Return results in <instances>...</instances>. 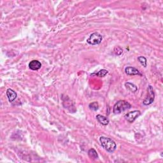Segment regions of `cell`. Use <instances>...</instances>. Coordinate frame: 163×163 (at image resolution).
<instances>
[{"label": "cell", "mask_w": 163, "mask_h": 163, "mask_svg": "<svg viewBox=\"0 0 163 163\" xmlns=\"http://www.w3.org/2000/svg\"><path fill=\"white\" fill-rule=\"evenodd\" d=\"M99 141L101 144V146L108 152H113L116 149L117 145L115 142L112 139L105 137V136H101Z\"/></svg>", "instance_id": "cell-1"}, {"label": "cell", "mask_w": 163, "mask_h": 163, "mask_svg": "<svg viewBox=\"0 0 163 163\" xmlns=\"http://www.w3.org/2000/svg\"><path fill=\"white\" fill-rule=\"evenodd\" d=\"M131 105L129 104L128 102L124 100H120L117 101L114 106L113 112L115 114H119L122 113V112H124L131 108Z\"/></svg>", "instance_id": "cell-2"}, {"label": "cell", "mask_w": 163, "mask_h": 163, "mask_svg": "<svg viewBox=\"0 0 163 163\" xmlns=\"http://www.w3.org/2000/svg\"><path fill=\"white\" fill-rule=\"evenodd\" d=\"M103 40V37L97 32H94L90 35L89 38L87 40V42L92 45H99Z\"/></svg>", "instance_id": "cell-3"}, {"label": "cell", "mask_w": 163, "mask_h": 163, "mask_svg": "<svg viewBox=\"0 0 163 163\" xmlns=\"http://www.w3.org/2000/svg\"><path fill=\"white\" fill-rule=\"evenodd\" d=\"M147 91H148L147 96L143 101L144 105H149L150 104H152L154 101V98H155V93H154L153 87L151 86V85H149V86L148 87Z\"/></svg>", "instance_id": "cell-4"}, {"label": "cell", "mask_w": 163, "mask_h": 163, "mask_svg": "<svg viewBox=\"0 0 163 163\" xmlns=\"http://www.w3.org/2000/svg\"><path fill=\"white\" fill-rule=\"evenodd\" d=\"M140 115H141V112L140 111L135 110V111L128 112V113L125 115L124 117H125L126 120L127 121H128L129 122L133 123L136 119V118L140 116Z\"/></svg>", "instance_id": "cell-5"}, {"label": "cell", "mask_w": 163, "mask_h": 163, "mask_svg": "<svg viewBox=\"0 0 163 163\" xmlns=\"http://www.w3.org/2000/svg\"><path fill=\"white\" fill-rule=\"evenodd\" d=\"M125 72L127 75H141L139 70L135 67H126L125 68Z\"/></svg>", "instance_id": "cell-6"}, {"label": "cell", "mask_w": 163, "mask_h": 163, "mask_svg": "<svg viewBox=\"0 0 163 163\" xmlns=\"http://www.w3.org/2000/svg\"><path fill=\"white\" fill-rule=\"evenodd\" d=\"M29 67L32 70H38L41 68V64L40 61L37 60H33L29 63Z\"/></svg>", "instance_id": "cell-7"}, {"label": "cell", "mask_w": 163, "mask_h": 163, "mask_svg": "<svg viewBox=\"0 0 163 163\" xmlns=\"http://www.w3.org/2000/svg\"><path fill=\"white\" fill-rule=\"evenodd\" d=\"M7 96L8 97V99L9 100L10 102H13L16 99L17 96V93L11 89H8L7 91Z\"/></svg>", "instance_id": "cell-8"}, {"label": "cell", "mask_w": 163, "mask_h": 163, "mask_svg": "<svg viewBox=\"0 0 163 163\" xmlns=\"http://www.w3.org/2000/svg\"><path fill=\"white\" fill-rule=\"evenodd\" d=\"M96 118L97 120H98V122L99 123H101L104 126H106L108 125V123H109V119L105 116H103L101 115H97L96 116Z\"/></svg>", "instance_id": "cell-9"}, {"label": "cell", "mask_w": 163, "mask_h": 163, "mask_svg": "<svg viewBox=\"0 0 163 163\" xmlns=\"http://www.w3.org/2000/svg\"><path fill=\"white\" fill-rule=\"evenodd\" d=\"M125 86L127 89H128L129 91L132 92V93H135V92L138 90L137 87L131 82H126L125 84Z\"/></svg>", "instance_id": "cell-10"}, {"label": "cell", "mask_w": 163, "mask_h": 163, "mask_svg": "<svg viewBox=\"0 0 163 163\" xmlns=\"http://www.w3.org/2000/svg\"><path fill=\"white\" fill-rule=\"evenodd\" d=\"M88 155L89 156L90 158L93 159H96L97 158H98L97 152L94 149H91L89 150Z\"/></svg>", "instance_id": "cell-11"}, {"label": "cell", "mask_w": 163, "mask_h": 163, "mask_svg": "<svg viewBox=\"0 0 163 163\" xmlns=\"http://www.w3.org/2000/svg\"><path fill=\"white\" fill-rule=\"evenodd\" d=\"M108 73V72L107 70H100L99 72H98L96 73L91 74V75H92V76L96 75V76H99V77H103V76H105Z\"/></svg>", "instance_id": "cell-12"}, {"label": "cell", "mask_w": 163, "mask_h": 163, "mask_svg": "<svg viewBox=\"0 0 163 163\" xmlns=\"http://www.w3.org/2000/svg\"><path fill=\"white\" fill-rule=\"evenodd\" d=\"M89 106V108L91 110H92L96 111L99 108V105H98V103L96 102V101H94V102L90 103Z\"/></svg>", "instance_id": "cell-13"}, {"label": "cell", "mask_w": 163, "mask_h": 163, "mask_svg": "<svg viewBox=\"0 0 163 163\" xmlns=\"http://www.w3.org/2000/svg\"><path fill=\"white\" fill-rule=\"evenodd\" d=\"M138 60L141 63L142 66H144V67L147 66V59L145 58V57H143V56H140V57H138Z\"/></svg>", "instance_id": "cell-14"}]
</instances>
